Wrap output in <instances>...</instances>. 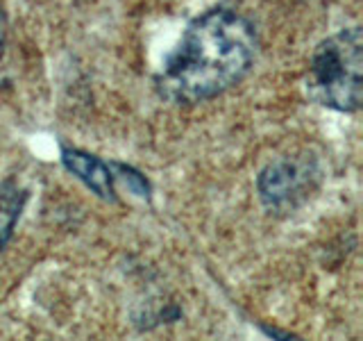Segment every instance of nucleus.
Returning <instances> with one entry per match:
<instances>
[{
	"instance_id": "2",
	"label": "nucleus",
	"mask_w": 363,
	"mask_h": 341,
	"mask_svg": "<svg viewBox=\"0 0 363 341\" xmlns=\"http://www.w3.org/2000/svg\"><path fill=\"white\" fill-rule=\"evenodd\" d=\"M361 30H338L313 50L309 75H306V91L323 107L352 114L361 107Z\"/></svg>"
},
{
	"instance_id": "6",
	"label": "nucleus",
	"mask_w": 363,
	"mask_h": 341,
	"mask_svg": "<svg viewBox=\"0 0 363 341\" xmlns=\"http://www.w3.org/2000/svg\"><path fill=\"white\" fill-rule=\"evenodd\" d=\"M111 166H113V173L121 175L130 185V189L136 191V196H141V198L150 196V185H147V180L139 173V170H134L132 166H125V164H111Z\"/></svg>"
},
{
	"instance_id": "4",
	"label": "nucleus",
	"mask_w": 363,
	"mask_h": 341,
	"mask_svg": "<svg viewBox=\"0 0 363 341\" xmlns=\"http://www.w3.org/2000/svg\"><path fill=\"white\" fill-rule=\"evenodd\" d=\"M62 164L68 173H73L86 189L107 202H116V173L113 166L102 162L100 157L79 151V148L62 146Z\"/></svg>"
},
{
	"instance_id": "7",
	"label": "nucleus",
	"mask_w": 363,
	"mask_h": 341,
	"mask_svg": "<svg viewBox=\"0 0 363 341\" xmlns=\"http://www.w3.org/2000/svg\"><path fill=\"white\" fill-rule=\"evenodd\" d=\"M5 41H7V18L3 14V9H0V55L5 50Z\"/></svg>"
},
{
	"instance_id": "5",
	"label": "nucleus",
	"mask_w": 363,
	"mask_h": 341,
	"mask_svg": "<svg viewBox=\"0 0 363 341\" xmlns=\"http://www.w3.org/2000/svg\"><path fill=\"white\" fill-rule=\"evenodd\" d=\"M28 196V189L18 185V180L7 178L0 182V253L9 244V239L14 237L16 223L23 210H26Z\"/></svg>"
},
{
	"instance_id": "3",
	"label": "nucleus",
	"mask_w": 363,
	"mask_h": 341,
	"mask_svg": "<svg viewBox=\"0 0 363 341\" xmlns=\"http://www.w3.org/2000/svg\"><path fill=\"white\" fill-rule=\"evenodd\" d=\"M320 182V164L311 155H286L264 166L257 178V191L264 207L289 214L315 191Z\"/></svg>"
},
{
	"instance_id": "1",
	"label": "nucleus",
	"mask_w": 363,
	"mask_h": 341,
	"mask_svg": "<svg viewBox=\"0 0 363 341\" xmlns=\"http://www.w3.org/2000/svg\"><path fill=\"white\" fill-rule=\"evenodd\" d=\"M257 55L250 21L232 9H209L193 18L168 57L157 89L173 102H202L225 94L247 75Z\"/></svg>"
}]
</instances>
